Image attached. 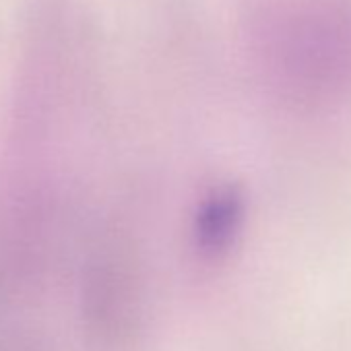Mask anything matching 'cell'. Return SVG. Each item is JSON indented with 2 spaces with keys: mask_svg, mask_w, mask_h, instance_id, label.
Segmentation results:
<instances>
[{
  "mask_svg": "<svg viewBox=\"0 0 351 351\" xmlns=\"http://www.w3.org/2000/svg\"><path fill=\"white\" fill-rule=\"evenodd\" d=\"M240 221V201L228 191L209 197L197 215V240L205 250H221L230 244Z\"/></svg>",
  "mask_w": 351,
  "mask_h": 351,
  "instance_id": "cell-1",
  "label": "cell"
}]
</instances>
